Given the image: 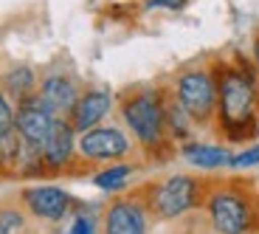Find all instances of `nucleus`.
Masks as SVG:
<instances>
[{"instance_id": "f257e3e1", "label": "nucleus", "mask_w": 259, "mask_h": 234, "mask_svg": "<svg viewBox=\"0 0 259 234\" xmlns=\"http://www.w3.org/2000/svg\"><path fill=\"white\" fill-rule=\"evenodd\" d=\"M217 110L228 138L253 136V82L242 71H226L217 82Z\"/></svg>"}, {"instance_id": "f03ea898", "label": "nucleus", "mask_w": 259, "mask_h": 234, "mask_svg": "<svg viewBox=\"0 0 259 234\" xmlns=\"http://www.w3.org/2000/svg\"><path fill=\"white\" fill-rule=\"evenodd\" d=\"M206 212L214 234H248L256 226L253 198L237 186H220L206 195Z\"/></svg>"}, {"instance_id": "7ed1b4c3", "label": "nucleus", "mask_w": 259, "mask_h": 234, "mask_svg": "<svg viewBox=\"0 0 259 234\" xmlns=\"http://www.w3.org/2000/svg\"><path fill=\"white\" fill-rule=\"evenodd\" d=\"M203 201V183L192 175H169L161 183L149 189L147 209L149 215L161 220H175V217L192 212Z\"/></svg>"}, {"instance_id": "20e7f679", "label": "nucleus", "mask_w": 259, "mask_h": 234, "mask_svg": "<svg viewBox=\"0 0 259 234\" xmlns=\"http://www.w3.org/2000/svg\"><path fill=\"white\" fill-rule=\"evenodd\" d=\"M121 116L144 147L163 144V138H166V116H163L161 93H155V91L133 93L130 99H124Z\"/></svg>"}, {"instance_id": "39448f33", "label": "nucleus", "mask_w": 259, "mask_h": 234, "mask_svg": "<svg viewBox=\"0 0 259 234\" xmlns=\"http://www.w3.org/2000/svg\"><path fill=\"white\" fill-rule=\"evenodd\" d=\"M175 102L192 122H208L217 110V82L208 71H186L175 82Z\"/></svg>"}, {"instance_id": "423d86ee", "label": "nucleus", "mask_w": 259, "mask_h": 234, "mask_svg": "<svg viewBox=\"0 0 259 234\" xmlns=\"http://www.w3.org/2000/svg\"><path fill=\"white\" fill-rule=\"evenodd\" d=\"M76 150L84 161H91V164H116L130 155V138L118 127L99 124V127L79 136Z\"/></svg>"}, {"instance_id": "0eeeda50", "label": "nucleus", "mask_w": 259, "mask_h": 234, "mask_svg": "<svg viewBox=\"0 0 259 234\" xmlns=\"http://www.w3.org/2000/svg\"><path fill=\"white\" fill-rule=\"evenodd\" d=\"M104 234H147L149 231V209L147 201L136 198H116L107 203L102 215Z\"/></svg>"}, {"instance_id": "6e6552de", "label": "nucleus", "mask_w": 259, "mask_h": 234, "mask_svg": "<svg viewBox=\"0 0 259 234\" xmlns=\"http://www.w3.org/2000/svg\"><path fill=\"white\" fill-rule=\"evenodd\" d=\"M54 122H57V116L42 104V99H39L37 93H31L28 99H23L20 107H17V113H14V130H17V136L26 144L37 147V150H42V144H46Z\"/></svg>"}, {"instance_id": "1a4fd4ad", "label": "nucleus", "mask_w": 259, "mask_h": 234, "mask_svg": "<svg viewBox=\"0 0 259 234\" xmlns=\"http://www.w3.org/2000/svg\"><path fill=\"white\" fill-rule=\"evenodd\" d=\"M23 203L26 209L31 212L37 220H46V223H59L65 220V215L71 212L73 206V198L59 186H28L23 189Z\"/></svg>"}, {"instance_id": "9d476101", "label": "nucleus", "mask_w": 259, "mask_h": 234, "mask_svg": "<svg viewBox=\"0 0 259 234\" xmlns=\"http://www.w3.org/2000/svg\"><path fill=\"white\" fill-rule=\"evenodd\" d=\"M39 155H42L46 169H62L73 161V155H76V141H73V127L68 119H57L54 122Z\"/></svg>"}, {"instance_id": "9b49d317", "label": "nucleus", "mask_w": 259, "mask_h": 234, "mask_svg": "<svg viewBox=\"0 0 259 234\" xmlns=\"http://www.w3.org/2000/svg\"><path fill=\"white\" fill-rule=\"evenodd\" d=\"M110 104H113V99H110V93L104 91H88V93H82L79 96V102L73 104V110H71V127H73V133H88V130H93V127H99L102 124V119L110 113Z\"/></svg>"}, {"instance_id": "f8f14e48", "label": "nucleus", "mask_w": 259, "mask_h": 234, "mask_svg": "<svg viewBox=\"0 0 259 234\" xmlns=\"http://www.w3.org/2000/svg\"><path fill=\"white\" fill-rule=\"evenodd\" d=\"M37 96L42 99V104H46L57 119H62V113H71L73 104L79 102L76 85H73L68 76H48L46 82L39 85Z\"/></svg>"}, {"instance_id": "ddd939ff", "label": "nucleus", "mask_w": 259, "mask_h": 234, "mask_svg": "<svg viewBox=\"0 0 259 234\" xmlns=\"http://www.w3.org/2000/svg\"><path fill=\"white\" fill-rule=\"evenodd\" d=\"M181 155L197 169H220V167H228V161H231V152L226 147H217V144H194V141L183 144Z\"/></svg>"}, {"instance_id": "4468645a", "label": "nucleus", "mask_w": 259, "mask_h": 234, "mask_svg": "<svg viewBox=\"0 0 259 234\" xmlns=\"http://www.w3.org/2000/svg\"><path fill=\"white\" fill-rule=\"evenodd\" d=\"M130 175H133V164H110V167L99 169L93 175V183L104 192H116L130 181Z\"/></svg>"}, {"instance_id": "2eb2a0df", "label": "nucleus", "mask_w": 259, "mask_h": 234, "mask_svg": "<svg viewBox=\"0 0 259 234\" xmlns=\"http://www.w3.org/2000/svg\"><path fill=\"white\" fill-rule=\"evenodd\" d=\"M34 85H37V79H34V71L28 65H17L9 71L6 76V91L14 93V96L20 99H28L34 93Z\"/></svg>"}, {"instance_id": "dca6fc26", "label": "nucleus", "mask_w": 259, "mask_h": 234, "mask_svg": "<svg viewBox=\"0 0 259 234\" xmlns=\"http://www.w3.org/2000/svg\"><path fill=\"white\" fill-rule=\"evenodd\" d=\"M163 116H166V130L175 138H186L192 133V119L183 110L178 102H166L163 104Z\"/></svg>"}, {"instance_id": "f3484780", "label": "nucleus", "mask_w": 259, "mask_h": 234, "mask_svg": "<svg viewBox=\"0 0 259 234\" xmlns=\"http://www.w3.org/2000/svg\"><path fill=\"white\" fill-rule=\"evenodd\" d=\"M0 228L3 231H12V234H20L26 228V215L17 212V209H12V206H3L0 209Z\"/></svg>"}, {"instance_id": "a211bd4d", "label": "nucleus", "mask_w": 259, "mask_h": 234, "mask_svg": "<svg viewBox=\"0 0 259 234\" xmlns=\"http://www.w3.org/2000/svg\"><path fill=\"white\" fill-rule=\"evenodd\" d=\"M14 104L9 102L6 93H0V138L9 136V133L14 130Z\"/></svg>"}, {"instance_id": "6ab92c4d", "label": "nucleus", "mask_w": 259, "mask_h": 234, "mask_svg": "<svg viewBox=\"0 0 259 234\" xmlns=\"http://www.w3.org/2000/svg\"><path fill=\"white\" fill-rule=\"evenodd\" d=\"M259 164V144L256 147H248V150L237 152V155H231V161H228V167L231 169H248V167H256Z\"/></svg>"}, {"instance_id": "aec40b11", "label": "nucleus", "mask_w": 259, "mask_h": 234, "mask_svg": "<svg viewBox=\"0 0 259 234\" xmlns=\"http://www.w3.org/2000/svg\"><path fill=\"white\" fill-rule=\"evenodd\" d=\"M65 234H96V220L88 217V215H76Z\"/></svg>"}, {"instance_id": "412c9836", "label": "nucleus", "mask_w": 259, "mask_h": 234, "mask_svg": "<svg viewBox=\"0 0 259 234\" xmlns=\"http://www.w3.org/2000/svg\"><path fill=\"white\" fill-rule=\"evenodd\" d=\"M186 0H149V6H163V9H181Z\"/></svg>"}, {"instance_id": "4be33fe9", "label": "nucleus", "mask_w": 259, "mask_h": 234, "mask_svg": "<svg viewBox=\"0 0 259 234\" xmlns=\"http://www.w3.org/2000/svg\"><path fill=\"white\" fill-rule=\"evenodd\" d=\"M253 59H256V65H259V37L253 40Z\"/></svg>"}, {"instance_id": "5701e85b", "label": "nucleus", "mask_w": 259, "mask_h": 234, "mask_svg": "<svg viewBox=\"0 0 259 234\" xmlns=\"http://www.w3.org/2000/svg\"><path fill=\"white\" fill-rule=\"evenodd\" d=\"M0 234H12V231H3V228H0Z\"/></svg>"}]
</instances>
